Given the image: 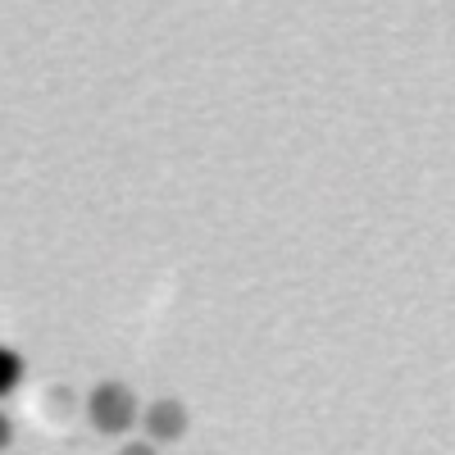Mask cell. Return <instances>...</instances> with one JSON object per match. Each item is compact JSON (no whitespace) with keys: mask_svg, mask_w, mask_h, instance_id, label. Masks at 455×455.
Wrapping results in <instances>:
<instances>
[{"mask_svg":"<svg viewBox=\"0 0 455 455\" xmlns=\"http://www.w3.org/2000/svg\"><path fill=\"white\" fill-rule=\"evenodd\" d=\"M87 419H92V428L105 433V437H124V433L141 419V405H137V396H132L128 383H119V378H105V383H96L92 396H87Z\"/></svg>","mask_w":455,"mask_h":455,"instance_id":"cell-1","label":"cell"},{"mask_svg":"<svg viewBox=\"0 0 455 455\" xmlns=\"http://www.w3.org/2000/svg\"><path fill=\"white\" fill-rule=\"evenodd\" d=\"M141 424H146V442H178L187 433V405L164 396V401H150V410L141 414Z\"/></svg>","mask_w":455,"mask_h":455,"instance_id":"cell-2","label":"cell"},{"mask_svg":"<svg viewBox=\"0 0 455 455\" xmlns=\"http://www.w3.org/2000/svg\"><path fill=\"white\" fill-rule=\"evenodd\" d=\"M19 378H23V360H19V351L0 347V396H10V392L19 387Z\"/></svg>","mask_w":455,"mask_h":455,"instance_id":"cell-3","label":"cell"},{"mask_svg":"<svg viewBox=\"0 0 455 455\" xmlns=\"http://www.w3.org/2000/svg\"><path fill=\"white\" fill-rule=\"evenodd\" d=\"M119 455H160V451H156V442H124Z\"/></svg>","mask_w":455,"mask_h":455,"instance_id":"cell-4","label":"cell"},{"mask_svg":"<svg viewBox=\"0 0 455 455\" xmlns=\"http://www.w3.org/2000/svg\"><path fill=\"white\" fill-rule=\"evenodd\" d=\"M10 442H14V424H10V414L0 410V451H5Z\"/></svg>","mask_w":455,"mask_h":455,"instance_id":"cell-5","label":"cell"}]
</instances>
